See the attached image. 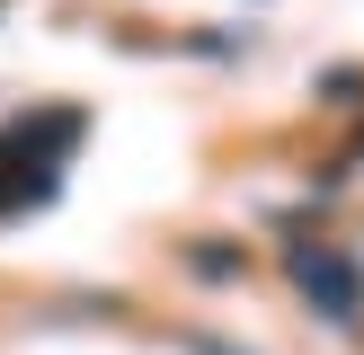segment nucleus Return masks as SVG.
Masks as SVG:
<instances>
[{"mask_svg":"<svg viewBox=\"0 0 364 355\" xmlns=\"http://www.w3.org/2000/svg\"><path fill=\"white\" fill-rule=\"evenodd\" d=\"M71 142H80V106H45V116L0 124V213L45 204V195H53V169H63Z\"/></svg>","mask_w":364,"mask_h":355,"instance_id":"f257e3e1","label":"nucleus"},{"mask_svg":"<svg viewBox=\"0 0 364 355\" xmlns=\"http://www.w3.org/2000/svg\"><path fill=\"white\" fill-rule=\"evenodd\" d=\"M294 284L311 293L320 320H355L364 311V266L347 258V248H329V240H302L294 248Z\"/></svg>","mask_w":364,"mask_h":355,"instance_id":"f03ea898","label":"nucleus"}]
</instances>
